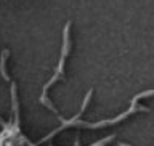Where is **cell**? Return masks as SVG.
Returning <instances> with one entry per match:
<instances>
[{"instance_id":"cell-1","label":"cell","mask_w":154,"mask_h":146,"mask_svg":"<svg viewBox=\"0 0 154 146\" xmlns=\"http://www.w3.org/2000/svg\"><path fill=\"white\" fill-rule=\"evenodd\" d=\"M69 29H71V24L67 23L66 24V27H64V42H63V51H61V58H60V64H58V67H56V72H55V76L51 77V80L48 82V84H45V87H43V93H42V98H40V101L45 106H48L53 113H58V111L55 109V106H53L50 101H48V98H47V92H48V89L55 84V82H58V79H61L63 77V74H64V63H66V56H67V53H69V45H71V40H69Z\"/></svg>"},{"instance_id":"cell-2","label":"cell","mask_w":154,"mask_h":146,"mask_svg":"<svg viewBox=\"0 0 154 146\" xmlns=\"http://www.w3.org/2000/svg\"><path fill=\"white\" fill-rule=\"evenodd\" d=\"M114 137H106L104 140H101V141H98V143H95V144H91V146H106V144H108L109 141H111V140H112Z\"/></svg>"}]
</instances>
